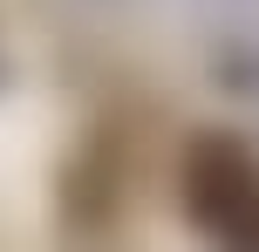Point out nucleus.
<instances>
[{"label": "nucleus", "mask_w": 259, "mask_h": 252, "mask_svg": "<svg viewBox=\"0 0 259 252\" xmlns=\"http://www.w3.org/2000/svg\"><path fill=\"white\" fill-rule=\"evenodd\" d=\"M178 198L211 252H259V157L239 136H198L184 150Z\"/></svg>", "instance_id": "f257e3e1"}]
</instances>
